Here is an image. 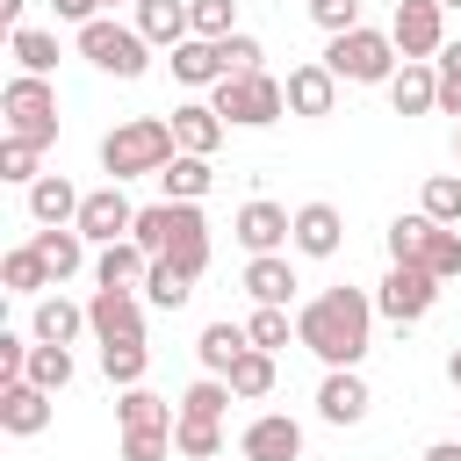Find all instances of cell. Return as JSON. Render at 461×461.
<instances>
[{"label":"cell","instance_id":"6da1fadb","mask_svg":"<svg viewBox=\"0 0 461 461\" xmlns=\"http://www.w3.org/2000/svg\"><path fill=\"white\" fill-rule=\"evenodd\" d=\"M367 331H375V295H360V288H324V295L303 303V317H295V339H303L324 367H360Z\"/></svg>","mask_w":461,"mask_h":461},{"label":"cell","instance_id":"7a4b0ae2","mask_svg":"<svg viewBox=\"0 0 461 461\" xmlns=\"http://www.w3.org/2000/svg\"><path fill=\"white\" fill-rule=\"evenodd\" d=\"M180 158V144H173V122H158V115H137V122H122V130H108L101 137V173L122 187V180H137V173H166Z\"/></svg>","mask_w":461,"mask_h":461},{"label":"cell","instance_id":"3957f363","mask_svg":"<svg viewBox=\"0 0 461 461\" xmlns=\"http://www.w3.org/2000/svg\"><path fill=\"white\" fill-rule=\"evenodd\" d=\"M324 65H331V79H353V86H389V79H396V36L360 22V29L331 36Z\"/></svg>","mask_w":461,"mask_h":461},{"label":"cell","instance_id":"277c9868","mask_svg":"<svg viewBox=\"0 0 461 461\" xmlns=\"http://www.w3.org/2000/svg\"><path fill=\"white\" fill-rule=\"evenodd\" d=\"M209 108H216L223 122H238V130H267V122H281L288 86H281L274 72H238V79H216V86H209Z\"/></svg>","mask_w":461,"mask_h":461},{"label":"cell","instance_id":"5b68a950","mask_svg":"<svg viewBox=\"0 0 461 461\" xmlns=\"http://www.w3.org/2000/svg\"><path fill=\"white\" fill-rule=\"evenodd\" d=\"M0 115H7V137H22V144H58V86L50 79H29V72H14L7 86H0Z\"/></svg>","mask_w":461,"mask_h":461},{"label":"cell","instance_id":"8992f818","mask_svg":"<svg viewBox=\"0 0 461 461\" xmlns=\"http://www.w3.org/2000/svg\"><path fill=\"white\" fill-rule=\"evenodd\" d=\"M79 58H86L94 72L144 79V65H151V43L137 36V22H115V14H101V22H86V29H79Z\"/></svg>","mask_w":461,"mask_h":461},{"label":"cell","instance_id":"52a82bcc","mask_svg":"<svg viewBox=\"0 0 461 461\" xmlns=\"http://www.w3.org/2000/svg\"><path fill=\"white\" fill-rule=\"evenodd\" d=\"M389 36H396L403 65H432V58L447 50V7H439V0H396Z\"/></svg>","mask_w":461,"mask_h":461},{"label":"cell","instance_id":"ba28073f","mask_svg":"<svg viewBox=\"0 0 461 461\" xmlns=\"http://www.w3.org/2000/svg\"><path fill=\"white\" fill-rule=\"evenodd\" d=\"M432 303H439V274H425V267H389L382 288H375V310L389 324H418Z\"/></svg>","mask_w":461,"mask_h":461},{"label":"cell","instance_id":"9c48e42d","mask_svg":"<svg viewBox=\"0 0 461 461\" xmlns=\"http://www.w3.org/2000/svg\"><path fill=\"white\" fill-rule=\"evenodd\" d=\"M86 324H94L101 346H137V339H144V303H137V288H94Z\"/></svg>","mask_w":461,"mask_h":461},{"label":"cell","instance_id":"30bf717a","mask_svg":"<svg viewBox=\"0 0 461 461\" xmlns=\"http://www.w3.org/2000/svg\"><path fill=\"white\" fill-rule=\"evenodd\" d=\"M79 238H94V245H122L130 230H137V209H130V194L108 180V187H94L86 202H79V223H72Z\"/></svg>","mask_w":461,"mask_h":461},{"label":"cell","instance_id":"8fae6325","mask_svg":"<svg viewBox=\"0 0 461 461\" xmlns=\"http://www.w3.org/2000/svg\"><path fill=\"white\" fill-rule=\"evenodd\" d=\"M230 230H238V245H245L252 259H267V252H281V245H295V216H288L281 202H245Z\"/></svg>","mask_w":461,"mask_h":461},{"label":"cell","instance_id":"7c38bea8","mask_svg":"<svg viewBox=\"0 0 461 461\" xmlns=\"http://www.w3.org/2000/svg\"><path fill=\"white\" fill-rule=\"evenodd\" d=\"M238 454H245V461H295V454H303V425H295L288 411H259V418L245 425Z\"/></svg>","mask_w":461,"mask_h":461},{"label":"cell","instance_id":"4fadbf2b","mask_svg":"<svg viewBox=\"0 0 461 461\" xmlns=\"http://www.w3.org/2000/svg\"><path fill=\"white\" fill-rule=\"evenodd\" d=\"M281 86H288V115H310V122H317V115H331V108H339V79H331V65H324V58H317V65H295Z\"/></svg>","mask_w":461,"mask_h":461},{"label":"cell","instance_id":"5bb4252c","mask_svg":"<svg viewBox=\"0 0 461 461\" xmlns=\"http://www.w3.org/2000/svg\"><path fill=\"white\" fill-rule=\"evenodd\" d=\"M367 403H375V396H367V382H360L353 367H331L324 389H317V418H324V425H360Z\"/></svg>","mask_w":461,"mask_h":461},{"label":"cell","instance_id":"9a60e30c","mask_svg":"<svg viewBox=\"0 0 461 461\" xmlns=\"http://www.w3.org/2000/svg\"><path fill=\"white\" fill-rule=\"evenodd\" d=\"M0 425H7L14 439H36V432L50 425V389H36V382H0Z\"/></svg>","mask_w":461,"mask_h":461},{"label":"cell","instance_id":"2e32d148","mask_svg":"<svg viewBox=\"0 0 461 461\" xmlns=\"http://www.w3.org/2000/svg\"><path fill=\"white\" fill-rule=\"evenodd\" d=\"M223 130H230V122H223L209 101H180V108H173V144L194 151V158H209V151L223 144Z\"/></svg>","mask_w":461,"mask_h":461},{"label":"cell","instance_id":"e0dca14e","mask_svg":"<svg viewBox=\"0 0 461 461\" xmlns=\"http://www.w3.org/2000/svg\"><path fill=\"white\" fill-rule=\"evenodd\" d=\"M79 202H86V194H79L65 173H43V180L29 187V216H36L43 230H65V223H79Z\"/></svg>","mask_w":461,"mask_h":461},{"label":"cell","instance_id":"ac0fdd59","mask_svg":"<svg viewBox=\"0 0 461 461\" xmlns=\"http://www.w3.org/2000/svg\"><path fill=\"white\" fill-rule=\"evenodd\" d=\"M295 288H303V281H295V267H288L281 252H267V259H245V295H252V303H267V310H288V303H295Z\"/></svg>","mask_w":461,"mask_h":461},{"label":"cell","instance_id":"d6986e66","mask_svg":"<svg viewBox=\"0 0 461 461\" xmlns=\"http://www.w3.org/2000/svg\"><path fill=\"white\" fill-rule=\"evenodd\" d=\"M137 36H144V43H158V50H180V43L194 36L187 0H137Z\"/></svg>","mask_w":461,"mask_h":461},{"label":"cell","instance_id":"ffe728a7","mask_svg":"<svg viewBox=\"0 0 461 461\" xmlns=\"http://www.w3.org/2000/svg\"><path fill=\"white\" fill-rule=\"evenodd\" d=\"M339 238H346V223H339V209H331V202H303V209H295V252L331 259V252H339Z\"/></svg>","mask_w":461,"mask_h":461},{"label":"cell","instance_id":"44dd1931","mask_svg":"<svg viewBox=\"0 0 461 461\" xmlns=\"http://www.w3.org/2000/svg\"><path fill=\"white\" fill-rule=\"evenodd\" d=\"M194 353H202V375H230L245 353H252V331L245 324H202V339H194Z\"/></svg>","mask_w":461,"mask_h":461},{"label":"cell","instance_id":"7402d4cb","mask_svg":"<svg viewBox=\"0 0 461 461\" xmlns=\"http://www.w3.org/2000/svg\"><path fill=\"white\" fill-rule=\"evenodd\" d=\"M389 101H396V115H432L439 108V65H396Z\"/></svg>","mask_w":461,"mask_h":461},{"label":"cell","instance_id":"603a6c76","mask_svg":"<svg viewBox=\"0 0 461 461\" xmlns=\"http://www.w3.org/2000/svg\"><path fill=\"white\" fill-rule=\"evenodd\" d=\"M144 274H151V252H144L137 238L101 245V259H94V281H101V288H144Z\"/></svg>","mask_w":461,"mask_h":461},{"label":"cell","instance_id":"cb8c5ba5","mask_svg":"<svg viewBox=\"0 0 461 461\" xmlns=\"http://www.w3.org/2000/svg\"><path fill=\"white\" fill-rule=\"evenodd\" d=\"M180 223H187V202H151V209H137V245L151 252V259H166L173 252V238H180Z\"/></svg>","mask_w":461,"mask_h":461},{"label":"cell","instance_id":"d4e9b609","mask_svg":"<svg viewBox=\"0 0 461 461\" xmlns=\"http://www.w3.org/2000/svg\"><path fill=\"white\" fill-rule=\"evenodd\" d=\"M79 331H94L86 324V303H65V295H43L36 303V346H72Z\"/></svg>","mask_w":461,"mask_h":461},{"label":"cell","instance_id":"484cf974","mask_svg":"<svg viewBox=\"0 0 461 461\" xmlns=\"http://www.w3.org/2000/svg\"><path fill=\"white\" fill-rule=\"evenodd\" d=\"M29 245H36V259L50 267V281H72V274L86 267V238H79L72 223H65V230H36Z\"/></svg>","mask_w":461,"mask_h":461},{"label":"cell","instance_id":"4316f807","mask_svg":"<svg viewBox=\"0 0 461 461\" xmlns=\"http://www.w3.org/2000/svg\"><path fill=\"white\" fill-rule=\"evenodd\" d=\"M115 418H122V432H173V425H180L173 403L151 396V389H122V396H115Z\"/></svg>","mask_w":461,"mask_h":461},{"label":"cell","instance_id":"83f0119b","mask_svg":"<svg viewBox=\"0 0 461 461\" xmlns=\"http://www.w3.org/2000/svg\"><path fill=\"white\" fill-rule=\"evenodd\" d=\"M173 79H180V86H216V79H223V50L202 43V36H187V43L173 50Z\"/></svg>","mask_w":461,"mask_h":461},{"label":"cell","instance_id":"f1b7e54d","mask_svg":"<svg viewBox=\"0 0 461 461\" xmlns=\"http://www.w3.org/2000/svg\"><path fill=\"white\" fill-rule=\"evenodd\" d=\"M209 180H216V166H209V158H194V151H180V158L158 173L166 202H202V194H209Z\"/></svg>","mask_w":461,"mask_h":461},{"label":"cell","instance_id":"f546056e","mask_svg":"<svg viewBox=\"0 0 461 461\" xmlns=\"http://www.w3.org/2000/svg\"><path fill=\"white\" fill-rule=\"evenodd\" d=\"M432 230H439V223H432L425 209H418V216H396V223H389V267H425Z\"/></svg>","mask_w":461,"mask_h":461},{"label":"cell","instance_id":"4dcf8cb0","mask_svg":"<svg viewBox=\"0 0 461 461\" xmlns=\"http://www.w3.org/2000/svg\"><path fill=\"white\" fill-rule=\"evenodd\" d=\"M166 259H173L187 281H202V274H209V223H202V209H194V202H187V223H180V238H173V252H166Z\"/></svg>","mask_w":461,"mask_h":461},{"label":"cell","instance_id":"1f68e13d","mask_svg":"<svg viewBox=\"0 0 461 461\" xmlns=\"http://www.w3.org/2000/svg\"><path fill=\"white\" fill-rule=\"evenodd\" d=\"M7 50H14V65H22L29 79H43V72L58 65V36H50V29H29V22L7 29Z\"/></svg>","mask_w":461,"mask_h":461},{"label":"cell","instance_id":"d6a6232c","mask_svg":"<svg viewBox=\"0 0 461 461\" xmlns=\"http://www.w3.org/2000/svg\"><path fill=\"white\" fill-rule=\"evenodd\" d=\"M0 281H7V295H43V288H58L50 267L36 259V245H14V252L0 259Z\"/></svg>","mask_w":461,"mask_h":461},{"label":"cell","instance_id":"836d02e7","mask_svg":"<svg viewBox=\"0 0 461 461\" xmlns=\"http://www.w3.org/2000/svg\"><path fill=\"white\" fill-rule=\"evenodd\" d=\"M274 375H281V367H274V353H259V346H252L223 382H230V396H238V403H259V396L274 389Z\"/></svg>","mask_w":461,"mask_h":461},{"label":"cell","instance_id":"e575fe53","mask_svg":"<svg viewBox=\"0 0 461 461\" xmlns=\"http://www.w3.org/2000/svg\"><path fill=\"white\" fill-rule=\"evenodd\" d=\"M187 295H194V281H187L173 259H151V274H144V303H151V310H180Z\"/></svg>","mask_w":461,"mask_h":461},{"label":"cell","instance_id":"d590c367","mask_svg":"<svg viewBox=\"0 0 461 461\" xmlns=\"http://www.w3.org/2000/svg\"><path fill=\"white\" fill-rule=\"evenodd\" d=\"M144 367H151V346L137 339V346H101V375L115 382V389H144Z\"/></svg>","mask_w":461,"mask_h":461},{"label":"cell","instance_id":"8d00e7d4","mask_svg":"<svg viewBox=\"0 0 461 461\" xmlns=\"http://www.w3.org/2000/svg\"><path fill=\"white\" fill-rule=\"evenodd\" d=\"M223 411H230V382L223 375H202L187 396H180V418H202V425H223Z\"/></svg>","mask_w":461,"mask_h":461},{"label":"cell","instance_id":"74e56055","mask_svg":"<svg viewBox=\"0 0 461 461\" xmlns=\"http://www.w3.org/2000/svg\"><path fill=\"white\" fill-rule=\"evenodd\" d=\"M187 22L202 43H223V36H238V0H187Z\"/></svg>","mask_w":461,"mask_h":461},{"label":"cell","instance_id":"f35d334b","mask_svg":"<svg viewBox=\"0 0 461 461\" xmlns=\"http://www.w3.org/2000/svg\"><path fill=\"white\" fill-rule=\"evenodd\" d=\"M22 382H36V389H50V396H58V389L72 382V346H36V353H29V375H22Z\"/></svg>","mask_w":461,"mask_h":461},{"label":"cell","instance_id":"ab89813d","mask_svg":"<svg viewBox=\"0 0 461 461\" xmlns=\"http://www.w3.org/2000/svg\"><path fill=\"white\" fill-rule=\"evenodd\" d=\"M425 216L447 223V230L461 223V173H432V180H425Z\"/></svg>","mask_w":461,"mask_h":461},{"label":"cell","instance_id":"60d3db41","mask_svg":"<svg viewBox=\"0 0 461 461\" xmlns=\"http://www.w3.org/2000/svg\"><path fill=\"white\" fill-rule=\"evenodd\" d=\"M223 447V425H202V418H180L173 425V454H187V461H209Z\"/></svg>","mask_w":461,"mask_h":461},{"label":"cell","instance_id":"b9f144b4","mask_svg":"<svg viewBox=\"0 0 461 461\" xmlns=\"http://www.w3.org/2000/svg\"><path fill=\"white\" fill-rule=\"evenodd\" d=\"M216 50H223V79H238V72H267V65H259V58H267V50H259V36H245V29H238V36H223Z\"/></svg>","mask_w":461,"mask_h":461},{"label":"cell","instance_id":"7bdbcfd3","mask_svg":"<svg viewBox=\"0 0 461 461\" xmlns=\"http://www.w3.org/2000/svg\"><path fill=\"white\" fill-rule=\"evenodd\" d=\"M425 274H439V281H454L461 274V230H432V245H425Z\"/></svg>","mask_w":461,"mask_h":461},{"label":"cell","instance_id":"ee69618b","mask_svg":"<svg viewBox=\"0 0 461 461\" xmlns=\"http://www.w3.org/2000/svg\"><path fill=\"white\" fill-rule=\"evenodd\" d=\"M0 180H22V187H36V180H43V173H36V144L7 137V144H0Z\"/></svg>","mask_w":461,"mask_h":461},{"label":"cell","instance_id":"f6af8a7d","mask_svg":"<svg viewBox=\"0 0 461 461\" xmlns=\"http://www.w3.org/2000/svg\"><path fill=\"white\" fill-rule=\"evenodd\" d=\"M245 331H252V346H259V353H274V346H288V310H267V303H259Z\"/></svg>","mask_w":461,"mask_h":461},{"label":"cell","instance_id":"bcb514c9","mask_svg":"<svg viewBox=\"0 0 461 461\" xmlns=\"http://www.w3.org/2000/svg\"><path fill=\"white\" fill-rule=\"evenodd\" d=\"M432 65H439V108H447V115H461V43H447Z\"/></svg>","mask_w":461,"mask_h":461},{"label":"cell","instance_id":"7dc6e473","mask_svg":"<svg viewBox=\"0 0 461 461\" xmlns=\"http://www.w3.org/2000/svg\"><path fill=\"white\" fill-rule=\"evenodd\" d=\"M310 14H317V29H331V36L360 29V0H310Z\"/></svg>","mask_w":461,"mask_h":461},{"label":"cell","instance_id":"c3c4849f","mask_svg":"<svg viewBox=\"0 0 461 461\" xmlns=\"http://www.w3.org/2000/svg\"><path fill=\"white\" fill-rule=\"evenodd\" d=\"M29 353H36V346H29L22 331H0V382H22V375H29Z\"/></svg>","mask_w":461,"mask_h":461},{"label":"cell","instance_id":"681fc988","mask_svg":"<svg viewBox=\"0 0 461 461\" xmlns=\"http://www.w3.org/2000/svg\"><path fill=\"white\" fill-rule=\"evenodd\" d=\"M173 432H122V461H166Z\"/></svg>","mask_w":461,"mask_h":461},{"label":"cell","instance_id":"f907efd6","mask_svg":"<svg viewBox=\"0 0 461 461\" xmlns=\"http://www.w3.org/2000/svg\"><path fill=\"white\" fill-rule=\"evenodd\" d=\"M50 14H58V22H79V29H86V22H101V0H50Z\"/></svg>","mask_w":461,"mask_h":461},{"label":"cell","instance_id":"816d5d0a","mask_svg":"<svg viewBox=\"0 0 461 461\" xmlns=\"http://www.w3.org/2000/svg\"><path fill=\"white\" fill-rule=\"evenodd\" d=\"M425 461H461V439H432V447H425Z\"/></svg>","mask_w":461,"mask_h":461},{"label":"cell","instance_id":"f5cc1de1","mask_svg":"<svg viewBox=\"0 0 461 461\" xmlns=\"http://www.w3.org/2000/svg\"><path fill=\"white\" fill-rule=\"evenodd\" d=\"M22 7H29V0H0V22H7V29H22Z\"/></svg>","mask_w":461,"mask_h":461},{"label":"cell","instance_id":"db71d44e","mask_svg":"<svg viewBox=\"0 0 461 461\" xmlns=\"http://www.w3.org/2000/svg\"><path fill=\"white\" fill-rule=\"evenodd\" d=\"M447 382H454V389H461V346H454V353H447Z\"/></svg>","mask_w":461,"mask_h":461},{"label":"cell","instance_id":"11a10c76","mask_svg":"<svg viewBox=\"0 0 461 461\" xmlns=\"http://www.w3.org/2000/svg\"><path fill=\"white\" fill-rule=\"evenodd\" d=\"M439 7H461V0H439Z\"/></svg>","mask_w":461,"mask_h":461},{"label":"cell","instance_id":"9f6ffc18","mask_svg":"<svg viewBox=\"0 0 461 461\" xmlns=\"http://www.w3.org/2000/svg\"><path fill=\"white\" fill-rule=\"evenodd\" d=\"M101 7H122V0H101Z\"/></svg>","mask_w":461,"mask_h":461},{"label":"cell","instance_id":"6f0895ef","mask_svg":"<svg viewBox=\"0 0 461 461\" xmlns=\"http://www.w3.org/2000/svg\"><path fill=\"white\" fill-rule=\"evenodd\" d=\"M454 151H461V137H454Z\"/></svg>","mask_w":461,"mask_h":461}]
</instances>
